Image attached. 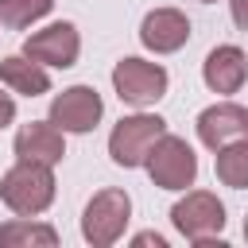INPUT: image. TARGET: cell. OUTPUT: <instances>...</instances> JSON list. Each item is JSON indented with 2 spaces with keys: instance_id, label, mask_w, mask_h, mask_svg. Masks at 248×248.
<instances>
[{
  "instance_id": "obj_1",
  "label": "cell",
  "mask_w": 248,
  "mask_h": 248,
  "mask_svg": "<svg viewBox=\"0 0 248 248\" xmlns=\"http://www.w3.org/2000/svg\"><path fill=\"white\" fill-rule=\"evenodd\" d=\"M0 202L19 213V217H35L54 202V174L46 163H27L19 159L4 178H0Z\"/></svg>"
},
{
  "instance_id": "obj_2",
  "label": "cell",
  "mask_w": 248,
  "mask_h": 248,
  "mask_svg": "<svg viewBox=\"0 0 248 248\" xmlns=\"http://www.w3.org/2000/svg\"><path fill=\"white\" fill-rule=\"evenodd\" d=\"M128 221H132V198L124 190L108 186V190H97L89 198V205L81 213V236L93 248H108V244H116L124 236Z\"/></svg>"
},
{
  "instance_id": "obj_3",
  "label": "cell",
  "mask_w": 248,
  "mask_h": 248,
  "mask_svg": "<svg viewBox=\"0 0 248 248\" xmlns=\"http://www.w3.org/2000/svg\"><path fill=\"white\" fill-rule=\"evenodd\" d=\"M143 167H147V174H151V182L159 190H186L198 178V155H194V147L182 136H170V132H163L155 140V147L147 151Z\"/></svg>"
},
{
  "instance_id": "obj_4",
  "label": "cell",
  "mask_w": 248,
  "mask_h": 248,
  "mask_svg": "<svg viewBox=\"0 0 248 248\" xmlns=\"http://www.w3.org/2000/svg\"><path fill=\"white\" fill-rule=\"evenodd\" d=\"M167 132V120L163 116H151V112H136V116H124L116 120L112 136H108V155L116 167H143L147 151L155 147V140Z\"/></svg>"
},
{
  "instance_id": "obj_5",
  "label": "cell",
  "mask_w": 248,
  "mask_h": 248,
  "mask_svg": "<svg viewBox=\"0 0 248 248\" xmlns=\"http://www.w3.org/2000/svg\"><path fill=\"white\" fill-rule=\"evenodd\" d=\"M170 221H174V229H178L186 240H194V244H213V240L221 236V229H225V205H221L217 194H209V190H190L182 202H174Z\"/></svg>"
},
{
  "instance_id": "obj_6",
  "label": "cell",
  "mask_w": 248,
  "mask_h": 248,
  "mask_svg": "<svg viewBox=\"0 0 248 248\" xmlns=\"http://www.w3.org/2000/svg\"><path fill=\"white\" fill-rule=\"evenodd\" d=\"M112 89L124 105L132 108H147L167 93V70L159 62H143V58H120L112 66Z\"/></svg>"
},
{
  "instance_id": "obj_7",
  "label": "cell",
  "mask_w": 248,
  "mask_h": 248,
  "mask_svg": "<svg viewBox=\"0 0 248 248\" xmlns=\"http://www.w3.org/2000/svg\"><path fill=\"white\" fill-rule=\"evenodd\" d=\"M105 112V101L93 85H70L50 101V124L58 132H93Z\"/></svg>"
},
{
  "instance_id": "obj_8",
  "label": "cell",
  "mask_w": 248,
  "mask_h": 248,
  "mask_svg": "<svg viewBox=\"0 0 248 248\" xmlns=\"http://www.w3.org/2000/svg\"><path fill=\"white\" fill-rule=\"evenodd\" d=\"M78 50H81V35L74 23H50L43 31H31L23 39V54L39 66H54V70H66L78 62Z\"/></svg>"
},
{
  "instance_id": "obj_9",
  "label": "cell",
  "mask_w": 248,
  "mask_h": 248,
  "mask_svg": "<svg viewBox=\"0 0 248 248\" xmlns=\"http://www.w3.org/2000/svg\"><path fill=\"white\" fill-rule=\"evenodd\" d=\"M140 43L155 54H174L190 43V19L178 8H155L140 23Z\"/></svg>"
},
{
  "instance_id": "obj_10",
  "label": "cell",
  "mask_w": 248,
  "mask_h": 248,
  "mask_svg": "<svg viewBox=\"0 0 248 248\" xmlns=\"http://www.w3.org/2000/svg\"><path fill=\"white\" fill-rule=\"evenodd\" d=\"M240 136H248V112H244L240 105H232V101L209 105V108L198 116V140H202L209 151H217V147H225V143H232V140H240Z\"/></svg>"
},
{
  "instance_id": "obj_11",
  "label": "cell",
  "mask_w": 248,
  "mask_h": 248,
  "mask_svg": "<svg viewBox=\"0 0 248 248\" xmlns=\"http://www.w3.org/2000/svg\"><path fill=\"white\" fill-rule=\"evenodd\" d=\"M16 155L27 159V163H46V167H54V163H62V155H66V140H62V132H58L50 120H31V124H23V128L16 132Z\"/></svg>"
},
{
  "instance_id": "obj_12",
  "label": "cell",
  "mask_w": 248,
  "mask_h": 248,
  "mask_svg": "<svg viewBox=\"0 0 248 248\" xmlns=\"http://www.w3.org/2000/svg\"><path fill=\"white\" fill-rule=\"evenodd\" d=\"M202 78L213 93H236L248 78V62H244V50L240 46H213L202 62Z\"/></svg>"
},
{
  "instance_id": "obj_13",
  "label": "cell",
  "mask_w": 248,
  "mask_h": 248,
  "mask_svg": "<svg viewBox=\"0 0 248 248\" xmlns=\"http://www.w3.org/2000/svg\"><path fill=\"white\" fill-rule=\"evenodd\" d=\"M0 81H4L8 89L23 93V97H43V93L50 89L46 66L31 62L27 54H8V58H0Z\"/></svg>"
},
{
  "instance_id": "obj_14",
  "label": "cell",
  "mask_w": 248,
  "mask_h": 248,
  "mask_svg": "<svg viewBox=\"0 0 248 248\" xmlns=\"http://www.w3.org/2000/svg\"><path fill=\"white\" fill-rule=\"evenodd\" d=\"M0 244L4 248H54L58 244V232L50 225L16 217V221H4L0 225Z\"/></svg>"
},
{
  "instance_id": "obj_15",
  "label": "cell",
  "mask_w": 248,
  "mask_h": 248,
  "mask_svg": "<svg viewBox=\"0 0 248 248\" xmlns=\"http://www.w3.org/2000/svg\"><path fill=\"white\" fill-rule=\"evenodd\" d=\"M217 178L232 190H244L248 186V140H232L225 147H217Z\"/></svg>"
},
{
  "instance_id": "obj_16",
  "label": "cell",
  "mask_w": 248,
  "mask_h": 248,
  "mask_svg": "<svg viewBox=\"0 0 248 248\" xmlns=\"http://www.w3.org/2000/svg\"><path fill=\"white\" fill-rule=\"evenodd\" d=\"M50 8H54V0H0V23L12 31H23L35 19H43Z\"/></svg>"
},
{
  "instance_id": "obj_17",
  "label": "cell",
  "mask_w": 248,
  "mask_h": 248,
  "mask_svg": "<svg viewBox=\"0 0 248 248\" xmlns=\"http://www.w3.org/2000/svg\"><path fill=\"white\" fill-rule=\"evenodd\" d=\"M16 120V101H12V93H0V128H8Z\"/></svg>"
},
{
  "instance_id": "obj_18",
  "label": "cell",
  "mask_w": 248,
  "mask_h": 248,
  "mask_svg": "<svg viewBox=\"0 0 248 248\" xmlns=\"http://www.w3.org/2000/svg\"><path fill=\"white\" fill-rule=\"evenodd\" d=\"M136 244H155V248H167V240H163L159 232H140V236H136Z\"/></svg>"
},
{
  "instance_id": "obj_19",
  "label": "cell",
  "mask_w": 248,
  "mask_h": 248,
  "mask_svg": "<svg viewBox=\"0 0 248 248\" xmlns=\"http://www.w3.org/2000/svg\"><path fill=\"white\" fill-rule=\"evenodd\" d=\"M232 16H236V23H244V0H232Z\"/></svg>"
},
{
  "instance_id": "obj_20",
  "label": "cell",
  "mask_w": 248,
  "mask_h": 248,
  "mask_svg": "<svg viewBox=\"0 0 248 248\" xmlns=\"http://www.w3.org/2000/svg\"><path fill=\"white\" fill-rule=\"evenodd\" d=\"M202 4H217V0H202Z\"/></svg>"
}]
</instances>
